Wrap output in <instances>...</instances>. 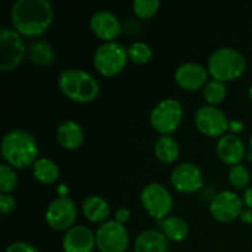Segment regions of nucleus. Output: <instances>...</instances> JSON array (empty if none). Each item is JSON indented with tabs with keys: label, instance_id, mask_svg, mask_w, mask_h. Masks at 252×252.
Instances as JSON below:
<instances>
[{
	"label": "nucleus",
	"instance_id": "obj_1",
	"mask_svg": "<svg viewBox=\"0 0 252 252\" xmlns=\"http://www.w3.org/2000/svg\"><path fill=\"white\" fill-rule=\"evenodd\" d=\"M53 16V7L47 0H17L11 9L15 31L27 37H36L46 32Z\"/></svg>",
	"mask_w": 252,
	"mask_h": 252
},
{
	"label": "nucleus",
	"instance_id": "obj_2",
	"mask_svg": "<svg viewBox=\"0 0 252 252\" xmlns=\"http://www.w3.org/2000/svg\"><path fill=\"white\" fill-rule=\"evenodd\" d=\"M1 154L7 165L26 169L38 157V144L32 134L24 129L10 130L1 142Z\"/></svg>",
	"mask_w": 252,
	"mask_h": 252
},
{
	"label": "nucleus",
	"instance_id": "obj_3",
	"mask_svg": "<svg viewBox=\"0 0 252 252\" xmlns=\"http://www.w3.org/2000/svg\"><path fill=\"white\" fill-rule=\"evenodd\" d=\"M62 93L79 103L93 102L100 94L97 80L83 69H65L58 76Z\"/></svg>",
	"mask_w": 252,
	"mask_h": 252
},
{
	"label": "nucleus",
	"instance_id": "obj_4",
	"mask_svg": "<svg viewBox=\"0 0 252 252\" xmlns=\"http://www.w3.org/2000/svg\"><path fill=\"white\" fill-rule=\"evenodd\" d=\"M209 73L219 81H230L240 78L246 69V59L235 48L223 47L212 53L208 61Z\"/></svg>",
	"mask_w": 252,
	"mask_h": 252
},
{
	"label": "nucleus",
	"instance_id": "obj_5",
	"mask_svg": "<svg viewBox=\"0 0 252 252\" xmlns=\"http://www.w3.org/2000/svg\"><path fill=\"white\" fill-rule=\"evenodd\" d=\"M128 61V52L116 41L105 42L97 47L94 54V65L105 76H115L125 69Z\"/></svg>",
	"mask_w": 252,
	"mask_h": 252
},
{
	"label": "nucleus",
	"instance_id": "obj_6",
	"mask_svg": "<svg viewBox=\"0 0 252 252\" xmlns=\"http://www.w3.org/2000/svg\"><path fill=\"white\" fill-rule=\"evenodd\" d=\"M182 117L184 110L180 101L175 98H165L153 108L150 113V123L157 132L169 135L179 128Z\"/></svg>",
	"mask_w": 252,
	"mask_h": 252
},
{
	"label": "nucleus",
	"instance_id": "obj_7",
	"mask_svg": "<svg viewBox=\"0 0 252 252\" xmlns=\"http://www.w3.org/2000/svg\"><path fill=\"white\" fill-rule=\"evenodd\" d=\"M26 53L24 39L15 30L0 29V69L9 71L16 68Z\"/></svg>",
	"mask_w": 252,
	"mask_h": 252
},
{
	"label": "nucleus",
	"instance_id": "obj_8",
	"mask_svg": "<svg viewBox=\"0 0 252 252\" xmlns=\"http://www.w3.org/2000/svg\"><path fill=\"white\" fill-rule=\"evenodd\" d=\"M95 239L101 252H126L129 245L127 229L117 220H108L98 226Z\"/></svg>",
	"mask_w": 252,
	"mask_h": 252
},
{
	"label": "nucleus",
	"instance_id": "obj_9",
	"mask_svg": "<svg viewBox=\"0 0 252 252\" xmlns=\"http://www.w3.org/2000/svg\"><path fill=\"white\" fill-rule=\"evenodd\" d=\"M140 201L145 211L155 219H165L174 206V199L169 189L157 182L147 185L143 189Z\"/></svg>",
	"mask_w": 252,
	"mask_h": 252
},
{
	"label": "nucleus",
	"instance_id": "obj_10",
	"mask_svg": "<svg viewBox=\"0 0 252 252\" xmlns=\"http://www.w3.org/2000/svg\"><path fill=\"white\" fill-rule=\"evenodd\" d=\"M78 216L75 203L66 196H59L51 202L46 211V220L54 230H69Z\"/></svg>",
	"mask_w": 252,
	"mask_h": 252
},
{
	"label": "nucleus",
	"instance_id": "obj_11",
	"mask_svg": "<svg viewBox=\"0 0 252 252\" xmlns=\"http://www.w3.org/2000/svg\"><path fill=\"white\" fill-rule=\"evenodd\" d=\"M199 132L208 137H223L229 129V120L220 108L212 105H204L197 110L194 116Z\"/></svg>",
	"mask_w": 252,
	"mask_h": 252
},
{
	"label": "nucleus",
	"instance_id": "obj_12",
	"mask_svg": "<svg viewBox=\"0 0 252 252\" xmlns=\"http://www.w3.org/2000/svg\"><path fill=\"white\" fill-rule=\"evenodd\" d=\"M243 199L231 191H221L211 202V214L216 220L228 223L240 217L243 212Z\"/></svg>",
	"mask_w": 252,
	"mask_h": 252
},
{
	"label": "nucleus",
	"instance_id": "obj_13",
	"mask_svg": "<svg viewBox=\"0 0 252 252\" xmlns=\"http://www.w3.org/2000/svg\"><path fill=\"white\" fill-rule=\"evenodd\" d=\"M171 182L177 191L191 193L203 186V175L197 165L184 162L172 170Z\"/></svg>",
	"mask_w": 252,
	"mask_h": 252
},
{
	"label": "nucleus",
	"instance_id": "obj_14",
	"mask_svg": "<svg viewBox=\"0 0 252 252\" xmlns=\"http://www.w3.org/2000/svg\"><path fill=\"white\" fill-rule=\"evenodd\" d=\"M175 80L184 90L193 91L201 89L202 86L204 88V85L208 83V71L202 64L187 62L177 68Z\"/></svg>",
	"mask_w": 252,
	"mask_h": 252
},
{
	"label": "nucleus",
	"instance_id": "obj_15",
	"mask_svg": "<svg viewBox=\"0 0 252 252\" xmlns=\"http://www.w3.org/2000/svg\"><path fill=\"white\" fill-rule=\"evenodd\" d=\"M64 252H93L96 246L95 234L84 225H75L69 229L64 235Z\"/></svg>",
	"mask_w": 252,
	"mask_h": 252
},
{
	"label": "nucleus",
	"instance_id": "obj_16",
	"mask_svg": "<svg viewBox=\"0 0 252 252\" xmlns=\"http://www.w3.org/2000/svg\"><path fill=\"white\" fill-rule=\"evenodd\" d=\"M90 27L98 38L111 42L121 33V22L113 12L100 10L95 12L90 20Z\"/></svg>",
	"mask_w": 252,
	"mask_h": 252
},
{
	"label": "nucleus",
	"instance_id": "obj_17",
	"mask_svg": "<svg viewBox=\"0 0 252 252\" xmlns=\"http://www.w3.org/2000/svg\"><path fill=\"white\" fill-rule=\"evenodd\" d=\"M217 154L229 165H239L245 157V145L236 134H224L217 143Z\"/></svg>",
	"mask_w": 252,
	"mask_h": 252
},
{
	"label": "nucleus",
	"instance_id": "obj_18",
	"mask_svg": "<svg viewBox=\"0 0 252 252\" xmlns=\"http://www.w3.org/2000/svg\"><path fill=\"white\" fill-rule=\"evenodd\" d=\"M169 239L158 230H145L134 241V252H167Z\"/></svg>",
	"mask_w": 252,
	"mask_h": 252
},
{
	"label": "nucleus",
	"instance_id": "obj_19",
	"mask_svg": "<svg viewBox=\"0 0 252 252\" xmlns=\"http://www.w3.org/2000/svg\"><path fill=\"white\" fill-rule=\"evenodd\" d=\"M57 140L64 149H78L84 142L83 128L75 121H64L57 128Z\"/></svg>",
	"mask_w": 252,
	"mask_h": 252
},
{
	"label": "nucleus",
	"instance_id": "obj_20",
	"mask_svg": "<svg viewBox=\"0 0 252 252\" xmlns=\"http://www.w3.org/2000/svg\"><path fill=\"white\" fill-rule=\"evenodd\" d=\"M110 206L100 196H90L83 202V213L93 223H100L110 217Z\"/></svg>",
	"mask_w": 252,
	"mask_h": 252
},
{
	"label": "nucleus",
	"instance_id": "obj_21",
	"mask_svg": "<svg viewBox=\"0 0 252 252\" xmlns=\"http://www.w3.org/2000/svg\"><path fill=\"white\" fill-rule=\"evenodd\" d=\"M33 176L37 181L42 184H53L59 177V167L53 160L47 159V158H39L34 161L33 167Z\"/></svg>",
	"mask_w": 252,
	"mask_h": 252
},
{
	"label": "nucleus",
	"instance_id": "obj_22",
	"mask_svg": "<svg viewBox=\"0 0 252 252\" xmlns=\"http://www.w3.org/2000/svg\"><path fill=\"white\" fill-rule=\"evenodd\" d=\"M162 234L169 240L182 241L189 235V225L180 217H167L160 223Z\"/></svg>",
	"mask_w": 252,
	"mask_h": 252
},
{
	"label": "nucleus",
	"instance_id": "obj_23",
	"mask_svg": "<svg viewBox=\"0 0 252 252\" xmlns=\"http://www.w3.org/2000/svg\"><path fill=\"white\" fill-rule=\"evenodd\" d=\"M179 143L170 135H162L155 143V155L160 161L171 164L179 158Z\"/></svg>",
	"mask_w": 252,
	"mask_h": 252
},
{
	"label": "nucleus",
	"instance_id": "obj_24",
	"mask_svg": "<svg viewBox=\"0 0 252 252\" xmlns=\"http://www.w3.org/2000/svg\"><path fill=\"white\" fill-rule=\"evenodd\" d=\"M30 59L33 64L38 66H47L54 62V51L51 44L46 41L32 42L29 49Z\"/></svg>",
	"mask_w": 252,
	"mask_h": 252
},
{
	"label": "nucleus",
	"instance_id": "obj_25",
	"mask_svg": "<svg viewBox=\"0 0 252 252\" xmlns=\"http://www.w3.org/2000/svg\"><path fill=\"white\" fill-rule=\"evenodd\" d=\"M203 96L208 103L212 106L220 103L226 96V88L223 81L212 79L208 80V83L203 88Z\"/></svg>",
	"mask_w": 252,
	"mask_h": 252
},
{
	"label": "nucleus",
	"instance_id": "obj_26",
	"mask_svg": "<svg viewBox=\"0 0 252 252\" xmlns=\"http://www.w3.org/2000/svg\"><path fill=\"white\" fill-rule=\"evenodd\" d=\"M127 52L130 61L137 64L148 63L153 56V51L150 46L144 43V42H134V43L130 44Z\"/></svg>",
	"mask_w": 252,
	"mask_h": 252
},
{
	"label": "nucleus",
	"instance_id": "obj_27",
	"mask_svg": "<svg viewBox=\"0 0 252 252\" xmlns=\"http://www.w3.org/2000/svg\"><path fill=\"white\" fill-rule=\"evenodd\" d=\"M17 175L10 165L2 164L0 166V191L1 193H10L17 186Z\"/></svg>",
	"mask_w": 252,
	"mask_h": 252
},
{
	"label": "nucleus",
	"instance_id": "obj_28",
	"mask_svg": "<svg viewBox=\"0 0 252 252\" xmlns=\"http://www.w3.org/2000/svg\"><path fill=\"white\" fill-rule=\"evenodd\" d=\"M159 7V0H134L133 1V10L140 19H149L154 16Z\"/></svg>",
	"mask_w": 252,
	"mask_h": 252
},
{
	"label": "nucleus",
	"instance_id": "obj_29",
	"mask_svg": "<svg viewBox=\"0 0 252 252\" xmlns=\"http://www.w3.org/2000/svg\"><path fill=\"white\" fill-rule=\"evenodd\" d=\"M229 181L236 189H244L250 184V172L243 165H234L229 171Z\"/></svg>",
	"mask_w": 252,
	"mask_h": 252
},
{
	"label": "nucleus",
	"instance_id": "obj_30",
	"mask_svg": "<svg viewBox=\"0 0 252 252\" xmlns=\"http://www.w3.org/2000/svg\"><path fill=\"white\" fill-rule=\"evenodd\" d=\"M16 208V199L10 193L0 194V212L2 214H9Z\"/></svg>",
	"mask_w": 252,
	"mask_h": 252
},
{
	"label": "nucleus",
	"instance_id": "obj_31",
	"mask_svg": "<svg viewBox=\"0 0 252 252\" xmlns=\"http://www.w3.org/2000/svg\"><path fill=\"white\" fill-rule=\"evenodd\" d=\"M5 252H39L34 248L33 245L27 243H22V241H17V243L10 244L6 248Z\"/></svg>",
	"mask_w": 252,
	"mask_h": 252
},
{
	"label": "nucleus",
	"instance_id": "obj_32",
	"mask_svg": "<svg viewBox=\"0 0 252 252\" xmlns=\"http://www.w3.org/2000/svg\"><path fill=\"white\" fill-rule=\"evenodd\" d=\"M129 218H130V211L129 209L125 208V207L118 209L115 214V220H117L118 223L121 224H125Z\"/></svg>",
	"mask_w": 252,
	"mask_h": 252
},
{
	"label": "nucleus",
	"instance_id": "obj_33",
	"mask_svg": "<svg viewBox=\"0 0 252 252\" xmlns=\"http://www.w3.org/2000/svg\"><path fill=\"white\" fill-rule=\"evenodd\" d=\"M243 203L245 204L249 209H252V187H249V189H246V191L244 192Z\"/></svg>",
	"mask_w": 252,
	"mask_h": 252
},
{
	"label": "nucleus",
	"instance_id": "obj_34",
	"mask_svg": "<svg viewBox=\"0 0 252 252\" xmlns=\"http://www.w3.org/2000/svg\"><path fill=\"white\" fill-rule=\"evenodd\" d=\"M240 218L244 223H246V224L252 223V211L251 209H249V208L243 209V212H241V214H240Z\"/></svg>",
	"mask_w": 252,
	"mask_h": 252
},
{
	"label": "nucleus",
	"instance_id": "obj_35",
	"mask_svg": "<svg viewBox=\"0 0 252 252\" xmlns=\"http://www.w3.org/2000/svg\"><path fill=\"white\" fill-rule=\"evenodd\" d=\"M229 129H231L233 134L234 133H239L244 129V125L241 122H239V121H231L229 123Z\"/></svg>",
	"mask_w": 252,
	"mask_h": 252
},
{
	"label": "nucleus",
	"instance_id": "obj_36",
	"mask_svg": "<svg viewBox=\"0 0 252 252\" xmlns=\"http://www.w3.org/2000/svg\"><path fill=\"white\" fill-rule=\"evenodd\" d=\"M66 192H68V189H65V186H64V185H61L58 189L59 196H66Z\"/></svg>",
	"mask_w": 252,
	"mask_h": 252
},
{
	"label": "nucleus",
	"instance_id": "obj_37",
	"mask_svg": "<svg viewBox=\"0 0 252 252\" xmlns=\"http://www.w3.org/2000/svg\"><path fill=\"white\" fill-rule=\"evenodd\" d=\"M249 96H250V98L252 100V85L250 86V89H249Z\"/></svg>",
	"mask_w": 252,
	"mask_h": 252
},
{
	"label": "nucleus",
	"instance_id": "obj_38",
	"mask_svg": "<svg viewBox=\"0 0 252 252\" xmlns=\"http://www.w3.org/2000/svg\"><path fill=\"white\" fill-rule=\"evenodd\" d=\"M250 147H251V150H252V137H251V140H250Z\"/></svg>",
	"mask_w": 252,
	"mask_h": 252
}]
</instances>
